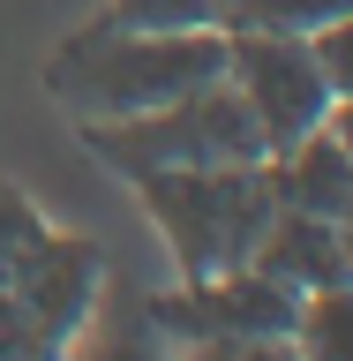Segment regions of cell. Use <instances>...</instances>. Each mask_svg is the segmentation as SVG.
<instances>
[{"label": "cell", "instance_id": "obj_1", "mask_svg": "<svg viewBox=\"0 0 353 361\" xmlns=\"http://www.w3.org/2000/svg\"><path fill=\"white\" fill-rule=\"evenodd\" d=\"M225 75V23L211 30H90L53 61V98L75 121H135Z\"/></svg>", "mask_w": 353, "mask_h": 361}, {"label": "cell", "instance_id": "obj_2", "mask_svg": "<svg viewBox=\"0 0 353 361\" xmlns=\"http://www.w3.org/2000/svg\"><path fill=\"white\" fill-rule=\"evenodd\" d=\"M135 196L151 211V226L173 248L180 279H211V271H233L256 256L271 226V180L264 158L256 166H188V173H143Z\"/></svg>", "mask_w": 353, "mask_h": 361}, {"label": "cell", "instance_id": "obj_3", "mask_svg": "<svg viewBox=\"0 0 353 361\" xmlns=\"http://www.w3.org/2000/svg\"><path fill=\"white\" fill-rule=\"evenodd\" d=\"M90 151L106 158L113 173H188V166H256L264 158V135H256V121H248L241 90L225 83H203L188 90V98H173V106H151L135 113V121H90Z\"/></svg>", "mask_w": 353, "mask_h": 361}, {"label": "cell", "instance_id": "obj_4", "mask_svg": "<svg viewBox=\"0 0 353 361\" xmlns=\"http://www.w3.org/2000/svg\"><path fill=\"white\" fill-rule=\"evenodd\" d=\"M225 83L241 90L264 151H286L331 113V83L316 68L309 38H271V30H225Z\"/></svg>", "mask_w": 353, "mask_h": 361}, {"label": "cell", "instance_id": "obj_5", "mask_svg": "<svg viewBox=\"0 0 353 361\" xmlns=\"http://www.w3.org/2000/svg\"><path fill=\"white\" fill-rule=\"evenodd\" d=\"M143 309L166 338H188V346L196 338H286L301 293H286L256 264H233V271H211V279H180V293H158Z\"/></svg>", "mask_w": 353, "mask_h": 361}, {"label": "cell", "instance_id": "obj_6", "mask_svg": "<svg viewBox=\"0 0 353 361\" xmlns=\"http://www.w3.org/2000/svg\"><path fill=\"white\" fill-rule=\"evenodd\" d=\"M264 180L278 211H309V219H338L353 203V158L323 128H309L286 151H264Z\"/></svg>", "mask_w": 353, "mask_h": 361}, {"label": "cell", "instance_id": "obj_7", "mask_svg": "<svg viewBox=\"0 0 353 361\" xmlns=\"http://www.w3.org/2000/svg\"><path fill=\"white\" fill-rule=\"evenodd\" d=\"M248 264L264 271V279H278L286 293H316V286H338L346 279L331 219H309V211H271V226H264V241H256Z\"/></svg>", "mask_w": 353, "mask_h": 361}, {"label": "cell", "instance_id": "obj_8", "mask_svg": "<svg viewBox=\"0 0 353 361\" xmlns=\"http://www.w3.org/2000/svg\"><path fill=\"white\" fill-rule=\"evenodd\" d=\"M61 361H173V354H166V331L151 324L143 293H128L106 271V293H98V309L68 331Z\"/></svg>", "mask_w": 353, "mask_h": 361}, {"label": "cell", "instance_id": "obj_9", "mask_svg": "<svg viewBox=\"0 0 353 361\" xmlns=\"http://www.w3.org/2000/svg\"><path fill=\"white\" fill-rule=\"evenodd\" d=\"M286 338H293V354H301V361H353V279L301 293Z\"/></svg>", "mask_w": 353, "mask_h": 361}, {"label": "cell", "instance_id": "obj_10", "mask_svg": "<svg viewBox=\"0 0 353 361\" xmlns=\"http://www.w3.org/2000/svg\"><path fill=\"white\" fill-rule=\"evenodd\" d=\"M353 0H241L225 30H271V38H316L323 23H338Z\"/></svg>", "mask_w": 353, "mask_h": 361}, {"label": "cell", "instance_id": "obj_11", "mask_svg": "<svg viewBox=\"0 0 353 361\" xmlns=\"http://www.w3.org/2000/svg\"><path fill=\"white\" fill-rule=\"evenodd\" d=\"M45 233H53V226L38 219V203L0 180V286H16V271L45 248Z\"/></svg>", "mask_w": 353, "mask_h": 361}, {"label": "cell", "instance_id": "obj_12", "mask_svg": "<svg viewBox=\"0 0 353 361\" xmlns=\"http://www.w3.org/2000/svg\"><path fill=\"white\" fill-rule=\"evenodd\" d=\"M113 30H211L218 0H113Z\"/></svg>", "mask_w": 353, "mask_h": 361}, {"label": "cell", "instance_id": "obj_13", "mask_svg": "<svg viewBox=\"0 0 353 361\" xmlns=\"http://www.w3.org/2000/svg\"><path fill=\"white\" fill-rule=\"evenodd\" d=\"M0 361H61V338L23 309L16 286H0Z\"/></svg>", "mask_w": 353, "mask_h": 361}, {"label": "cell", "instance_id": "obj_14", "mask_svg": "<svg viewBox=\"0 0 353 361\" xmlns=\"http://www.w3.org/2000/svg\"><path fill=\"white\" fill-rule=\"evenodd\" d=\"M309 53H316V68H323L331 98H346V90H353V8H346L338 23H323V30H316Z\"/></svg>", "mask_w": 353, "mask_h": 361}, {"label": "cell", "instance_id": "obj_15", "mask_svg": "<svg viewBox=\"0 0 353 361\" xmlns=\"http://www.w3.org/2000/svg\"><path fill=\"white\" fill-rule=\"evenodd\" d=\"M188 361H301L293 338H196Z\"/></svg>", "mask_w": 353, "mask_h": 361}, {"label": "cell", "instance_id": "obj_16", "mask_svg": "<svg viewBox=\"0 0 353 361\" xmlns=\"http://www.w3.org/2000/svg\"><path fill=\"white\" fill-rule=\"evenodd\" d=\"M323 135H331L338 151L353 158V90H346V98H331V113H323Z\"/></svg>", "mask_w": 353, "mask_h": 361}, {"label": "cell", "instance_id": "obj_17", "mask_svg": "<svg viewBox=\"0 0 353 361\" xmlns=\"http://www.w3.org/2000/svg\"><path fill=\"white\" fill-rule=\"evenodd\" d=\"M331 233H338V264H346V279H353V203L331 219Z\"/></svg>", "mask_w": 353, "mask_h": 361}, {"label": "cell", "instance_id": "obj_18", "mask_svg": "<svg viewBox=\"0 0 353 361\" xmlns=\"http://www.w3.org/2000/svg\"><path fill=\"white\" fill-rule=\"evenodd\" d=\"M233 8H241V0H218V23H225V16H233Z\"/></svg>", "mask_w": 353, "mask_h": 361}]
</instances>
